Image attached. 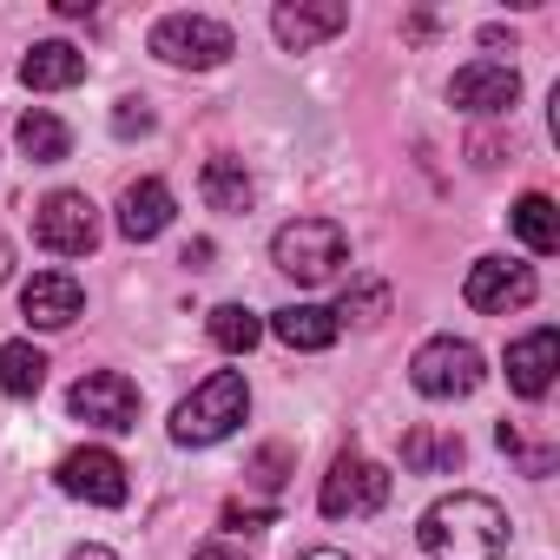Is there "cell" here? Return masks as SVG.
Returning <instances> with one entry per match:
<instances>
[{
  "mask_svg": "<svg viewBox=\"0 0 560 560\" xmlns=\"http://www.w3.org/2000/svg\"><path fill=\"white\" fill-rule=\"evenodd\" d=\"M389 488H396V481H389L383 462L343 448V455L330 462L324 488H317V508H324L330 521H363V514H383V508H389Z\"/></svg>",
  "mask_w": 560,
  "mask_h": 560,
  "instance_id": "8992f818",
  "label": "cell"
},
{
  "mask_svg": "<svg viewBox=\"0 0 560 560\" xmlns=\"http://www.w3.org/2000/svg\"><path fill=\"white\" fill-rule=\"evenodd\" d=\"M152 54H159L165 67L211 73V67H224V60L237 54V34H231L224 21H211V14H165V21L152 27Z\"/></svg>",
  "mask_w": 560,
  "mask_h": 560,
  "instance_id": "5b68a950",
  "label": "cell"
},
{
  "mask_svg": "<svg viewBox=\"0 0 560 560\" xmlns=\"http://www.w3.org/2000/svg\"><path fill=\"white\" fill-rule=\"evenodd\" d=\"M185 264H191V270H205V264H211V237H198V244H185Z\"/></svg>",
  "mask_w": 560,
  "mask_h": 560,
  "instance_id": "f546056e",
  "label": "cell"
},
{
  "mask_svg": "<svg viewBox=\"0 0 560 560\" xmlns=\"http://www.w3.org/2000/svg\"><path fill=\"white\" fill-rule=\"evenodd\" d=\"M514 100H521V73L508 60H468L448 80V106L475 113V119H501V113H514Z\"/></svg>",
  "mask_w": 560,
  "mask_h": 560,
  "instance_id": "9c48e42d",
  "label": "cell"
},
{
  "mask_svg": "<svg viewBox=\"0 0 560 560\" xmlns=\"http://www.w3.org/2000/svg\"><path fill=\"white\" fill-rule=\"evenodd\" d=\"M284 462H291V455H284V448H264V455H257V462H250V481H257V488H264V494H277V488H284V475H277V468H284Z\"/></svg>",
  "mask_w": 560,
  "mask_h": 560,
  "instance_id": "4316f807",
  "label": "cell"
},
{
  "mask_svg": "<svg viewBox=\"0 0 560 560\" xmlns=\"http://www.w3.org/2000/svg\"><path fill=\"white\" fill-rule=\"evenodd\" d=\"M494 442H501V448H508V455H514L527 475H553V448L527 442V435H521V422H501V429H494Z\"/></svg>",
  "mask_w": 560,
  "mask_h": 560,
  "instance_id": "d4e9b609",
  "label": "cell"
},
{
  "mask_svg": "<svg viewBox=\"0 0 560 560\" xmlns=\"http://www.w3.org/2000/svg\"><path fill=\"white\" fill-rule=\"evenodd\" d=\"M270 337L291 343V350H330L343 337V324H337L330 304H284V311L270 317Z\"/></svg>",
  "mask_w": 560,
  "mask_h": 560,
  "instance_id": "2e32d148",
  "label": "cell"
},
{
  "mask_svg": "<svg viewBox=\"0 0 560 560\" xmlns=\"http://www.w3.org/2000/svg\"><path fill=\"white\" fill-rule=\"evenodd\" d=\"M343 317H357V324H383L389 317V284H383V277H350V291L337 304V324Z\"/></svg>",
  "mask_w": 560,
  "mask_h": 560,
  "instance_id": "cb8c5ba5",
  "label": "cell"
},
{
  "mask_svg": "<svg viewBox=\"0 0 560 560\" xmlns=\"http://www.w3.org/2000/svg\"><path fill=\"white\" fill-rule=\"evenodd\" d=\"M34 244L54 257H86L100 244V205L86 191H47L34 211Z\"/></svg>",
  "mask_w": 560,
  "mask_h": 560,
  "instance_id": "52a82bcc",
  "label": "cell"
},
{
  "mask_svg": "<svg viewBox=\"0 0 560 560\" xmlns=\"http://www.w3.org/2000/svg\"><path fill=\"white\" fill-rule=\"evenodd\" d=\"M191 560H244V547H231V540H205Z\"/></svg>",
  "mask_w": 560,
  "mask_h": 560,
  "instance_id": "83f0119b",
  "label": "cell"
},
{
  "mask_svg": "<svg viewBox=\"0 0 560 560\" xmlns=\"http://www.w3.org/2000/svg\"><path fill=\"white\" fill-rule=\"evenodd\" d=\"M270 264L298 277V284H330V277L350 264V237L337 218H291L270 237Z\"/></svg>",
  "mask_w": 560,
  "mask_h": 560,
  "instance_id": "3957f363",
  "label": "cell"
},
{
  "mask_svg": "<svg viewBox=\"0 0 560 560\" xmlns=\"http://www.w3.org/2000/svg\"><path fill=\"white\" fill-rule=\"evenodd\" d=\"M198 191H205V205L211 211H250V198H257V185H250V172H244V159H231V152H218V159H205V172H198Z\"/></svg>",
  "mask_w": 560,
  "mask_h": 560,
  "instance_id": "ac0fdd59",
  "label": "cell"
},
{
  "mask_svg": "<svg viewBox=\"0 0 560 560\" xmlns=\"http://www.w3.org/2000/svg\"><path fill=\"white\" fill-rule=\"evenodd\" d=\"M481 350L468 343V337H429L416 357H409V383H416V396H429V402H462V396H475L481 389Z\"/></svg>",
  "mask_w": 560,
  "mask_h": 560,
  "instance_id": "277c9868",
  "label": "cell"
},
{
  "mask_svg": "<svg viewBox=\"0 0 560 560\" xmlns=\"http://www.w3.org/2000/svg\"><path fill=\"white\" fill-rule=\"evenodd\" d=\"M291 560H350L343 547H304V553H291Z\"/></svg>",
  "mask_w": 560,
  "mask_h": 560,
  "instance_id": "4dcf8cb0",
  "label": "cell"
},
{
  "mask_svg": "<svg viewBox=\"0 0 560 560\" xmlns=\"http://www.w3.org/2000/svg\"><path fill=\"white\" fill-rule=\"evenodd\" d=\"M172 211H178L172 185H165V178H139V185H126V191H119V237L152 244V237L172 224Z\"/></svg>",
  "mask_w": 560,
  "mask_h": 560,
  "instance_id": "9a60e30c",
  "label": "cell"
},
{
  "mask_svg": "<svg viewBox=\"0 0 560 560\" xmlns=\"http://www.w3.org/2000/svg\"><path fill=\"white\" fill-rule=\"evenodd\" d=\"M40 383H47V357L21 337V343H8L0 350V389H8L14 402H27V396H40Z\"/></svg>",
  "mask_w": 560,
  "mask_h": 560,
  "instance_id": "603a6c76",
  "label": "cell"
},
{
  "mask_svg": "<svg viewBox=\"0 0 560 560\" xmlns=\"http://www.w3.org/2000/svg\"><path fill=\"white\" fill-rule=\"evenodd\" d=\"M14 270V244H8V231H0V277Z\"/></svg>",
  "mask_w": 560,
  "mask_h": 560,
  "instance_id": "1f68e13d",
  "label": "cell"
},
{
  "mask_svg": "<svg viewBox=\"0 0 560 560\" xmlns=\"http://www.w3.org/2000/svg\"><path fill=\"white\" fill-rule=\"evenodd\" d=\"M514 231H521V244H527L534 257H553V250H560V211H553V198H547V191H527V198L514 205Z\"/></svg>",
  "mask_w": 560,
  "mask_h": 560,
  "instance_id": "44dd1931",
  "label": "cell"
},
{
  "mask_svg": "<svg viewBox=\"0 0 560 560\" xmlns=\"http://www.w3.org/2000/svg\"><path fill=\"white\" fill-rule=\"evenodd\" d=\"M113 132H119V139H145V132H152V106L126 93V100L113 106Z\"/></svg>",
  "mask_w": 560,
  "mask_h": 560,
  "instance_id": "484cf974",
  "label": "cell"
},
{
  "mask_svg": "<svg viewBox=\"0 0 560 560\" xmlns=\"http://www.w3.org/2000/svg\"><path fill=\"white\" fill-rule=\"evenodd\" d=\"M205 330H211V343H218L224 357H250L257 337H264V317L244 311V304H218V311L205 317Z\"/></svg>",
  "mask_w": 560,
  "mask_h": 560,
  "instance_id": "7402d4cb",
  "label": "cell"
},
{
  "mask_svg": "<svg viewBox=\"0 0 560 560\" xmlns=\"http://www.w3.org/2000/svg\"><path fill=\"white\" fill-rule=\"evenodd\" d=\"M67 560H119V553H113V547H100V540H80Z\"/></svg>",
  "mask_w": 560,
  "mask_h": 560,
  "instance_id": "f1b7e54d",
  "label": "cell"
},
{
  "mask_svg": "<svg viewBox=\"0 0 560 560\" xmlns=\"http://www.w3.org/2000/svg\"><path fill=\"white\" fill-rule=\"evenodd\" d=\"M553 370H560V337H553L547 324L508 343V389H514L521 402H540V396L553 389Z\"/></svg>",
  "mask_w": 560,
  "mask_h": 560,
  "instance_id": "5bb4252c",
  "label": "cell"
},
{
  "mask_svg": "<svg viewBox=\"0 0 560 560\" xmlns=\"http://www.w3.org/2000/svg\"><path fill=\"white\" fill-rule=\"evenodd\" d=\"M21 80H27L34 93H67V86L86 80V54L67 47V40H40V47L21 60Z\"/></svg>",
  "mask_w": 560,
  "mask_h": 560,
  "instance_id": "e0dca14e",
  "label": "cell"
},
{
  "mask_svg": "<svg viewBox=\"0 0 560 560\" xmlns=\"http://www.w3.org/2000/svg\"><path fill=\"white\" fill-rule=\"evenodd\" d=\"M67 409H73L80 422L106 429V435H126V429H139V383L119 376V370H93V376L73 383Z\"/></svg>",
  "mask_w": 560,
  "mask_h": 560,
  "instance_id": "ba28073f",
  "label": "cell"
},
{
  "mask_svg": "<svg viewBox=\"0 0 560 560\" xmlns=\"http://www.w3.org/2000/svg\"><path fill=\"white\" fill-rule=\"evenodd\" d=\"M21 311H27L34 330H73L80 311H86V291L73 284L67 270H34L21 284Z\"/></svg>",
  "mask_w": 560,
  "mask_h": 560,
  "instance_id": "4fadbf2b",
  "label": "cell"
},
{
  "mask_svg": "<svg viewBox=\"0 0 560 560\" xmlns=\"http://www.w3.org/2000/svg\"><path fill=\"white\" fill-rule=\"evenodd\" d=\"M416 540H422L429 560H501L514 547V527H508V508L501 501L462 488V494H442L422 514Z\"/></svg>",
  "mask_w": 560,
  "mask_h": 560,
  "instance_id": "6da1fadb",
  "label": "cell"
},
{
  "mask_svg": "<svg viewBox=\"0 0 560 560\" xmlns=\"http://www.w3.org/2000/svg\"><path fill=\"white\" fill-rule=\"evenodd\" d=\"M14 139H21V152L34 159V165H60L67 152H73V132H67V119H54V113H27L21 126H14Z\"/></svg>",
  "mask_w": 560,
  "mask_h": 560,
  "instance_id": "ffe728a7",
  "label": "cell"
},
{
  "mask_svg": "<svg viewBox=\"0 0 560 560\" xmlns=\"http://www.w3.org/2000/svg\"><path fill=\"white\" fill-rule=\"evenodd\" d=\"M343 27H350L343 0H284V8H270V34H277V47H284V54H317Z\"/></svg>",
  "mask_w": 560,
  "mask_h": 560,
  "instance_id": "7c38bea8",
  "label": "cell"
},
{
  "mask_svg": "<svg viewBox=\"0 0 560 560\" xmlns=\"http://www.w3.org/2000/svg\"><path fill=\"white\" fill-rule=\"evenodd\" d=\"M534 270L527 264H508V257H481L475 270H468V284H462V298H468V311H481V317H508V311H527L534 304Z\"/></svg>",
  "mask_w": 560,
  "mask_h": 560,
  "instance_id": "8fae6325",
  "label": "cell"
},
{
  "mask_svg": "<svg viewBox=\"0 0 560 560\" xmlns=\"http://www.w3.org/2000/svg\"><path fill=\"white\" fill-rule=\"evenodd\" d=\"M244 416H250V383H244V370H211V376L172 409V442H178V448H211V442H224Z\"/></svg>",
  "mask_w": 560,
  "mask_h": 560,
  "instance_id": "7a4b0ae2",
  "label": "cell"
},
{
  "mask_svg": "<svg viewBox=\"0 0 560 560\" xmlns=\"http://www.w3.org/2000/svg\"><path fill=\"white\" fill-rule=\"evenodd\" d=\"M54 481H60L73 501H86V508H126V494H132L126 462H119L113 448H73Z\"/></svg>",
  "mask_w": 560,
  "mask_h": 560,
  "instance_id": "30bf717a",
  "label": "cell"
},
{
  "mask_svg": "<svg viewBox=\"0 0 560 560\" xmlns=\"http://www.w3.org/2000/svg\"><path fill=\"white\" fill-rule=\"evenodd\" d=\"M402 468L409 475H455L462 468V435L455 429H409L402 435Z\"/></svg>",
  "mask_w": 560,
  "mask_h": 560,
  "instance_id": "d6986e66",
  "label": "cell"
}]
</instances>
